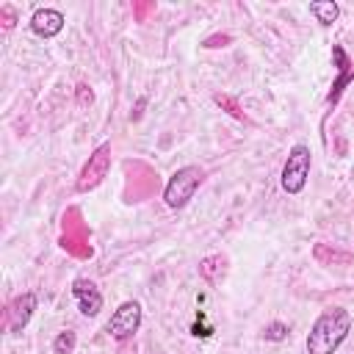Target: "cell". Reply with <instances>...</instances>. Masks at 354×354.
Returning a JSON list of instances; mask_svg holds the SVG:
<instances>
[{
  "mask_svg": "<svg viewBox=\"0 0 354 354\" xmlns=\"http://www.w3.org/2000/svg\"><path fill=\"white\" fill-rule=\"evenodd\" d=\"M138 326H141V304L138 301H122L113 310L105 329L113 340H130L138 332Z\"/></svg>",
  "mask_w": 354,
  "mask_h": 354,
  "instance_id": "5",
  "label": "cell"
},
{
  "mask_svg": "<svg viewBox=\"0 0 354 354\" xmlns=\"http://www.w3.org/2000/svg\"><path fill=\"white\" fill-rule=\"evenodd\" d=\"M351 332V313L343 307L324 310L307 335V354H335L337 346Z\"/></svg>",
  "mask_w": 354,
  "mask_h": 354,
  "instance_id": "1",
  "label": "cell"
},
{
  "mask_svg": "<svg viewBox=\"0 0 354 354\" xmlns=\"http://www.w3.org/2000/svg\"><path fill=\"white\" fill-rule=\"evenodd\" d=\"M313 257L321 266H348V263H354V252H343V249H335L329 243H315Z\"/></svg>",
  "mask_w": 354,
  "mask_h": 354,
  "instance_id": "10",
  "label": "cell"
},
{
  "mask_svg": "<svg viewBox=\"0 0 354 354\" xmlns=\"http://www.w3.org/2000/svg\"><path fill=\"white\" fill-rule=\"evenodd\" d=\"M75 94H77V105H91V102H94V94H91V88H88L86 83H80V86L75 88Z\"/></svg>",
  "mask_w": 354,
  "mask_h": 354,
  "instance_id": "17",
  "label": "cell"
},
{
  "mask_svg": "<svg viewBox=\"0 0 354 354\" xmlns=\"http://www.w3.org/2000/svg\"><path fill=\"white\" fill-rule=\"evenodd\" d=\"M30 28L36 36L41 39H53L64 30V14L58 8H39L33 17H30Z\"/></svg>",
  "mask_w": 354,
  "mask_h": 354,
  "instance_id": "8",
  "label": "cell"
},
{
  "mask_svg": "<svg viewBox=\"0 0 354 354\" xmlns=\"http://www.w3.org/2000/svg\"><path fill=\"white\" fill-rule=\"evenodd\" d=\"M310 177V149L304 144H296L288 152V160L282 166V188L288 194H301Z\"/></svg>",
  "mask_w": 354,
  "mask_h": 354,
  "instance_id": "3",
  "label": "cell"
},
{
  "mask_svg": "<svg viewBox=\"0 0 354 354\" xmlns=\"http://www.w3.org/2000/svg\"><path fill=\"white\" fill-rule=\"evenodd\" d=\"M213 102L221 108V111H227L230 116H235V119H241V122H246V113L241 111V105H238V100H232V97H227V94H216L213 97Z\"/></svg>",
  "mask_w": 354,
  "mask_h": 354,
  "instance_id": "13",
  "label": "cell"
},
{
  "mask_svg": "<svg viewBox=\"0 0 354 354\" xmlns=\"http://www.w3.org/2000/svg\"><path fill=\"white\" fill-rule=\"evenodd\" d=\"M310 14L321 22V25H332L340 17V6L335 0H313L310 3Z\"/></svg>",
  "mask_w": 354,
  "mask_h": 354,
  "instance_id": "11",
  "label": "cell"
},
{
  "mask_svg": "<svg viewBox=\"0 0 354 354\" xmlns=\"http://www.w3.org/2000/svg\"><path fill=\"white\" fill-rule=\"evenodd\" d=\"M202 183H205V169H202V166H183V169H177V171L169 177V183H166V188H163V202H166L169 207H174V210L185 207L188 199L196 194V188H199Z\"/></svg>",
  "mask_w": 354,
  "mask_h": 354,
  "instance_id": "2",
  "label": "cell"
},
{
  "mask_svg": "<svg viewBox=\"0 0 354 354\" xmlns=\"http://www.w3.org/2000/svg\"><path fill=\"white\" fill-rule=\"evenodd\" d=\"M332 55H335V61H337V69H340V75H337V80L332 83V91H329V97H326V102L329 105H335L337 102V97H340V91L354 80V66H351V61L346 58V53H343V47H332Z\"/></svg>",
  "mask_w": 354,
  "mask_h": 354,
  "instance_id": "9",
  "label": "cell"
},
{
  "mask_svg": "<svg viewBox=\"0 0 354 354\" xmlns=\"http://www.w3.org/2000/svg\"><path fill=\"white\" fill-rule=\"evenodd\" d=\"M75 343H77V337H75V332H61L55 340H53V351L55 354H72L75 351Z\"/></svg>",
  "mask_w": 354,
  "mask_h": 354,
  "instance_id": "14",
  "label": "cell"
},
{
  "mask_svg": "<svg viewBox=\"0 0 354 354\" xmlns=\"http://www.w3.org/2000/svg\"><path fill=\"white\" fill-rule=\"evenodd\" d=\"M108 169H111V144H100L91 155H88V160L83 163V169H80V177H77V191H91V188H97L105 177H108Z\"/></svg>",
  "mask_w": 354,
  "mask_h": 354,
  "instance_id": "4",
  "label": "cell"
},
{
  "mask_svg": "<svg viewBox=\"0 0 354 354\" xmlns=\"http://www.w3.org/2000/svg\"><path fill=\"white\" fill-rule=\"evenodd\" d=\"M227 44H230V36H227V33H216V36L205 39L202 47H227Z\"/></svg>",
  "mask_w": 354,
  "mask_h": 354,
  "instance_id": "18",
  "label": "cell"
},
{
  "mask_svg": "<svg viewBox=\"0 0 354 354\" xmlns=\"http://www.w3.org/2000/svg\"><path fill=\"white\" fill-rule=\"evenodd\" d=\"M36 310V293H22L6 307V326L8 332H22Z\"/></svg>",
  "mask_w": 354,
  "mask_h": 354,
  "instance_id": "7",
  "label": "cell"
},
{
  "mask_svg": "<svg viewBox=\"0 0 354 354\" xmlns=\"http://www.w3.org/2000/svg\"><path fill=\"white\" fill-rule=\"evenodd\" d=\"M224 271H227V260H224L221 254H210V257H205V260L199 263V274H202V279H207V282H218V279L224 277Z\"/></svg>",
  "mask_w": 354,
  "mask_h": 354,
  "instance_id": "12",
  "label": "cell"
},
{
  "mask_svg": "<svg viewBox=\"0 0 354 354\" xmlns=\"http://www.w3.org/2000/svg\"><path fill=\"white\" fill-rule=\"evenodd\" d=\"M0 25H3V30H11L14 25H17V8L14 6H0Z\"/></svg>",
  "mask_w": 354,
  "mask_h": 354,
  "instance_id": "15",
  "label": "cell"
},
{
  "mask_svg": "<svg viewBox=\"0 0 354 354\" xmlns=\"http://www.w3.org/2000/svg\"><path fill=\"white\" fill-rule=\"evenodd\" d=\"M72 296L77 299V307H80V313H83L86 318H94V315L102 310V293H100V288H97L91 279H86V277H80V279L72 282Z\"/></svg>",
  "mask_w": 354,
  "mask_h": 354,
  "instance_id": "6",
  "label": "cell"
},
{
  "mask_svg": "<svg viewBox=\"0 0 354 354\" xmlns=\"http://www.w3.org/2000/svg\"><path fill=\"white\" fill-rule=\"evenodd\" d=\"M285 337H288V326H285V324H279V321L268 324V329H266V340H285Z\"/></svg>",
  "mask_w": 354,
  "mask_h": 354,
  "instance_id": "16",
  "label": "cell"
}]
</instances>
